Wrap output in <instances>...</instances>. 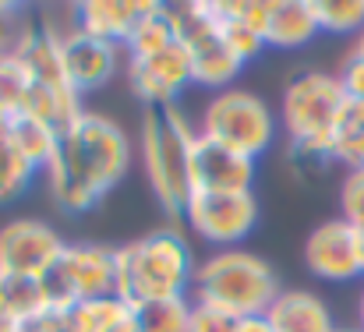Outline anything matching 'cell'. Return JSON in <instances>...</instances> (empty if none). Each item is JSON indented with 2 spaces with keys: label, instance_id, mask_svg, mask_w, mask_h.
I'll list each match as a JSON object with an SVG mask.
<instances>
[{
  "label": "cell",
  "instance_id": "10",
  "mask_svg": "<svg viewBox=\"0 0 364 332\" xmlns=\"http://www.w3.org/2000/svg\"><path fill=\"white\" fill-rule=\"evenodd\" d=\"M64 247L68 240L46 220H36V216L7 220L0 226V276L43 279L57 265Z\"/></svg>",
  "mask_w": 364,
  "mask_h": 332
},
{
  "label": "cell",
  "instance_id": "37",
  "mask_svg": "<svg viewBox=\"0 0 364 332\" xmlns=\"http://www.w3.org/2000/svg\"><path fill=\"white\" fill-rule=\"evenodd\" d=\"M0 322H7V311H4V294H0Z\"/></svg>",
  "mask_w": 364,
  "mask_h": 332
},
{
  "label": "cell",
  "instance_id": "39",
  "mask_svg": "<svg viewBox=\"0 0 364 332\" xmlns=\"http://www.w3.org/2000/svg\"><path fill=\"white\" fill-rule=\"evenodd\" d=\"M340 332H361V329H358V326H350V329H340Z\"/></svg>",
  "mask_w": 364,
  "mask_h": 332
},
{
  "label": "cell",
  "instance_id": "3",
  "mask_svg": "<svg viewBox=\"0 0 364 332\" xmlns=\"http://www.w3.org/2000/svg\"><path fill=\"white\" fill-rule=\"evenodd\" d=\"M198 258L177 226H159L117 247V297L138 308L166 297H191Z\"/></svg>",
  "mask_w": 364,
  "mask_h": 332
},
{
  "label": "cell",
  "instance_id": "8",
  "mask_svg": "<svg viewBox=\"0 0 364 332\" xmlns=\"http://www.w3.org/2000/svg\"><path fill=\"white\" fill-rule=\"evenodd\" d=\"M46 301L53 311H75L78 304L117 297V247L107 244H68L57 265L43 276Z\"/></svg>",
  "mask_w": 364,
  "mask_h": 332
},
{
  "label": "cell",
  "instance_id": "18",
  "mask_svg": "<svg viewBox=\"0 0 364 332\" xmlns=\"http://www.w3.org/2000/svg\"><path fill=\"white\" fill-rule=\"evenodd\" d=\"M7 138L14 145V152L36 170L43 173L53 156H57V145H60V131L39 117H28V113H14L7 117Z\"/></svg>",
  "mask_w": 364,
  "mask_h": 332
},
{
  "label": "cell",
  "instance_id": "19",
  "mask_svg": "<svg viewBox=\"0 0 364 332\" xmlns=\"http://www.w3.org/2000/svg\"><path fill=\"white\" fill-rule=\"evenodd\" d=\"M177 46V25H173V4H159L141 18V25L134 28V36L127 39V60L131 57H152V53H163Z\"/></svg>",
  "mask_w": 364,
  "mask_h": 332
},
{
  "label": "cell",
  "instance_id": "6",
  "mask_svg": "<svg viewBox=\"0 0 364 332\" xmlns=\"http://www.w3.org/2000/svg\"><path fill=\"white\" fill-rule=\"evenodd\" d=\"M173 25H177V43L191 64V82L209 92L234 89V78L244 71V64L230 53L223 39V18L216 14L213 0L173 4Z\"/></svg>",
  "mask_w": 364,
  "mask_h": 332
},
{
  "label": "cell",
  "instance_id": "1",
  "mask_svg": "<svg viewBox=\"0 0 364 332\" xmlns=\"http://www.w3.org/2000/svg\"><path fill=\"white\" fill-rule=\"evenodd\" d=\"M131 134L107 113L85 110L60 131L53 163L43 170L46 191L68 216L92 213L131 170Z\"/></svg>",
  "mask_w": 364,
  "mask_h": 332
},
{
  "label": "cell",
  "instance_id": "29",
  "mask_svg": "<svg viewBox=\"0 0 364 332\" xmlns=\"http://www.w3.org/2000/svg\"><path fill=\"white\" fill-rule=\"evenodd\" d=\"M237 329V318L205 304V301H191V322L188 332H234Z\"/></svg>",
  "mask_w": 364,
  "mask_h": 332
},
{
  "label": "cell",
  "instance_id": "23",
  "mask_svg": "<svg viewBox=\"0 0 364 332\" xmlns=\"http://www.w3.org/2000/svg\"><path fill=\"white\" fill-rule=\"evenodd\" d=\"M36 177H39V173L14 152V145H11V138H7V113H0V205L21 198V195L32 188Z\"/></svg>",
  "mask_w": 364,
  "mask_h": 332
},
{
  "label": "cell",
  "instance_id": "4",
  "mask_svg": "<svg viewBox=\"0 0 364 332\" xmlns=\"http://www.w3.org/2000/svg\"><path fill=\"white\" fill-rule=\"evenodd\" d=\"M195 138H198V127L184 117L181 107H156L141 113V131H138L141 170H145L152 198L170 220H181L188 198L195 195V184H191Z\"/></svg>",
  "mask_w": 364,
  "mask_h": 332
},
{
  "label": "cell",
  "instance_id": "16",
  "mask_svg": "<svg viewBox=\"0 0 364 332\" xmlns=\"http://www.w3.org/2000/svg\"><path fill=\"white\" fill-rule=\"evenodd\" d=\"M272 332H340L333 308L315 290H283L265 311Z\"/></svg>",
  "mask_w": 364,
  "mask_h": 332
},
{
  "label": "cell",
  "instance_id": "14",
  "mask_svg": "<svg viewBox=\"0 0 364 332\" xmlns=\"http://www.w3.org/2000/svg\"><path fill=\"white\" fill-rule=\"evenodd\" d=\"M255 170H258V159L244 156L230 145H220L205 134L195 138V152H191V184H195V191L241 195V191H251Z\"/></svg>",
  "mask_w": 364,
  "mask_h": 332
},
{
  "label": "cell",
  "instance_id": "20",
  "mask_svg": "<svg viewBox=\"0 0 364 332\" xmlns=\"http://www.w3.org/2000/svg\"><path fill=\"white\" fill-rule=\"evenodd\" d=\"M71 315L78 332H138L134 308L124 304L121 297H100V301L78 304Z\"/></svg>",
  "mask_w": 364,
  "mask_h": 332
},
{
  "label": "cell",
  "instance_id": "12",
  "mask_svg": "<svg viewBox=\"0 0 364 332\" xmlns=\"http://www.w3.org/2000/svg\"><path fill=\"white\" fill-rule=\"evenodd\" d=\"M117 53H121V46H110V43L82 32L75 25V18L60 21V64H64L68 85L78 96L103 89L117 75Z\"/></svg>",
  "mask_w": 364,
  "mask_h": 332
},
{
  "label": "cell",
  "instance_id": "36",
  "mask_svg": "<svg viewBox=\"0 0 364 332\" xmlns=\"http://www.w3.org/2000/svg\"><path fill=\"white\" fill-rule=\"evenodd\" d=\"M350 50H358V53H364V28H361V36L354 39V46H350Z\"/></svg>",
  "mask_w": 364,
  "mask_h": 332
},
{
  "label": "cell",
  "instance_id": "26",
  "mask_svg": "<svg viewBox=\"0 0 364 332\" xmlns=\"http://www.w3.org/2000/svg\"><path fill=\"white\" fill-rule=\"evenodd\" d=\"M28 92H32V78L11 46L7 53H0V113H7V117L21 113Z\"/></svg>",
  "mask_w": 364,
  "mask_h": 332
},
{
  "label": "cell",
  "instance_id": "30",
  "mask_svg": "<svg viewBox=\"0 0 364 332\" xmlns=\"http://www.w3.org/2000/svg\"><path fill=\"white\" fill-rule=\"evenodd\" d=\"M336 78H340V85H343L347 100L364 103V53H358V50H347V57H343V64H340Z\"/></svg>",
  "mask_w": 364,
  "mask_h": 332
},
{
  "label": "cell",
  "instance_id": "31",
  "mask_svg": "<svg viewBox=\"0 0 364 332\" xmlns=\"http://www.w3.org/2000/svg\"><path fill=\"white\" fill-rule=\"evenodd\" d=\"M21 332H78V326H75V315L71 311H53L50 308V311L21 322Z\"/></svg>",
  "mask_w": 364,
  "mask_h": 332
},
{
  "label": "cell",
  "instance_id": "22",
  "mask_svg": "<svg viewBox=\"0 0 364 332\" xmlns=\"http://www.w3.org/2000/svg\"><path fill=\"white\" fill-rule=\"evenodd\" d=\"M333 159L343 163L347 170L364 166V103L347 100L340 124H336V134H333Z\"/></svg>",
  "mask_w": 364,
  "mask_h": 332
},
{
  "label": "cell",
  "instance_id": "35",
  "mask_svg": "<svg viewBox=\"0 0 364 332\" xmlns=\"http://www.w3.org/2000/svg\"><path fill=\"white\" fill-rule=\"evenodd\" d=\"M0 332H21L18 322H0Z\"/></svg>",
  "mask_w": 364,
  "mask_h": 332
},
{
  "label": "cell",
  "instance_id": "5",
  "mask_svg": "<svg viewBox=\"0 0 364 332\" xmlns=\"http://www.w3.org/2000/svg\"><path fill=\"white\" fill-rule=\"evenodd\" d=\"M279 294H283V283L276 269L244 247H220L205 255L191 283V301H205L234 318L265 315Z\"/></svg>",
  "mask_w": 364,
  "mask_h": 332
},
{
  "label": "cell",
  "instance_id": "34",
  "mask_svg": "<svg viewBox=\"0 0 364 332\" xmlns=\"http://www.w3.org/2000/svg\"><path fill=\"white\" fill-rule=\"evenodd\" d=\"M358 329L364 332V283H361V294H358Z\"/></svg>",
  "mask_w": 364,
  "mask_h": 332
},
{
  "label": "cell",
  "instance_id": "2",
  "mask_svg": "<svg viewBox=\"0 0 364 332\" xmlns=\"http://www.w3.org/2000/svg\"><path fill=\"white\" fill-rule=\"evenodd\" d=\"M343 107H347V92H343L336 71L308 68V71H297L283 85L279 124L287 127L290 170L297 177H315L336 163L333 134H336Z\"/></svg>",
  "mask_w": 364,
  "mask_h": 332
},
{
  "label": "cell",
  "instance_id": "27",
  "mask_svg": "<svg viewBox=\"0 0 364 332\" xmlns=\"http://www.w3.org/2000/svg\"><path fill=\"white\" fill-rule=\"evenodd\" d=\"M223 39L230 46V53L241 60V64H251L262 50H265V36L258 28H251L247 21H234V18H223Z\"/></svg>",
  "mask_w": 364,
  "mask_h": 332
},
{
  "label": "cell",
  "instance_id": "21",
  "mask_svg": "<svg viewBox=\"0 0 364 332\" xmlns=\"http://www.w3.org/2000/svg\"><path fill=\"white\" fill-rule=\"evenodd\" d=\"M0 294H4V311L7 322H28L43 311H50L46 301V287L43 279H28V276H0Z\"/></svg>",
  "mask_w": 364,
  "mask_h": 332
},
{
  "label": "cell",
  "instance_id": "7",
  "mask_svg": "<svg viewBox=\"0 0 364 332\" xmlns=\"http://www.w3.org/2000/svg\"><path fill=\"white\" fill-rule=\"evenodd\" d=\"M195 127H198V134H205V138H213L220 145H230V149H237L244 156L258 159L262 152L272 149L279 120H276L272 107L258 92L234 85V89L213 92L205 100Z\"/></svg>",
  "mask_w": 364,
  "mask_h": 332
},
{
  "label": "cell",
  "instance_id": "32",
  "mask_svg": "<svg viewBox=\"0 0 364 332\" xmlns=\"http://www.w3.org/2000/svg\"><path fill=\"white\" fill-rule=\"evenodd\" d=\"M21 25H25L21 7H18V4H4V0H0V53H7V50L18 43Z\"/></svg>",
  "mask_w": 364,
  "mask_h": 332
},
{
  "label": "cell",
  "instance_id": "9",
  "mask_svg": "<svg viewBox=\"0 0 364 332\" xmlns=\"http://www.w3.org/2000/svg\"><path fill=\"white\" fill-rule=\"evenodd\" d=\"M181 223L202 237L205 244L220 247H241L244 240L258 230V198L255 191H241V195H205L195 191L184 205Z\"/></svg>",
  "mask_w": 364,
  "mask_h": 332
},
{
  "label": "cell",
  "instance_id": "15",
  "mask_svg": "<svg viewBox=\"0 0 364 332\" xmlns=\"http://www.w3.org/2000/svg\"><path fill=\"white\" fill-rule=\"evenodd\" d=\"M156 7V0H82L75 4L71 18L82 32L110 43V46H127L141 18Z\"/></svg>",
  "mask_w": 364,
  "mask_h": 332
},
{
  "label": "cell",
  "instance_id": "38",
  "mask_svg": "<svg viewBox=\"0 0 364 332\" xmlns=\"http://www.w3.org/2000/svg\"><path fill=\"white\" fill-rule=\"evenodd\" d=\"M358 237H361V269H364V230H358Z\"/></svg>",
  "mask_w": 364,
  "mask_h": 332
},
{
  "label": "cell",
  "instance_id": "28",
  "mask_svg": "<svg viewBox=\"0 0 364 332\" xmlns=\"http://www.w3.org/2000/svg\"><path fill=\"white\" fill-rule=\"evenodd\" d=\"M340 216L364 230V166L361 170H343L340 181Z\"/></svg>",
  "mask_w": 364,
  "mask_h": 332
},
{
  "label": "cell",
  "instance_id": "13",
  "mask_svg": "<svg viewBox=\"0 0 364 332\" xmlns=\"http://www.w3.org/2000/svg\"><path fill=\"white\" fill-rule=\"evenodd\" d=\"M127 85L141 100L145 110L177 107V100L195 85L191 64H188L181 43L163 50V53H152V57H131L127 60Z\"/></svg>",
  "mask_w": 364,
  "mask_h": 332
},
{
  "label": "cell",
  "instance_id": "11",
  "mask_svg": "<svg viewBox=\"0 0 364 332\" xmlns=\"http://www.w3.org/2000/svg\"><path fill=\"white\" fill-rule=\"evenodd\" d=\"M304 265L322 283H354V279H364L358 226H350L343 216L318 223L308 233V240H304Z\"/></svg>",
  "mask_w": 364,
  "mask_h": 332
},
{
  "label": "cell",
  "instance_id": "25",
  "mask_svg": "<svg viewBox=\"0 0 364 332\" xmlns=\"http://www.w3.org/2000/svg\"><path fill=\"white\" fill-rule=\"evenodd\" d=\"M318 32L329 36H361L364 28V0H308Z\"/></svg>",
  "mask_w": 364,
  "mask_h": 332
},
{
  "label": "cell",
  "instance_id": "33",
  "mask_svg": "<svg viewBox=\"0 0 364 332\" xmlns=\"http://www.w3.org/2000/svg\"><path fill=\"white\" fill-rule=\"evenodd\" d=\"M234 332H272V326H269L265 315H247V318H237V329Z\"/></svg>",
  "mask_w": 364,
  "mask_h": 332
},
{
  "label": "cell",
  "instance_id": "24",
  "mask_svg": "<svg viewBox=\"0 0 364 332\" xmlns=\"http://www.w3.org/2000/svg\"><path fill=\"white\" fill-rule=\"evenodd\" d=\"M138 332H188L191 322V297H166L134 308Z\"/></svg>",
  "mask_w": 364,
  "mask_h": 332
},
{
  "label": "cell",
  "instance_id": "17",
  "mask_svg": "<svg viewBox=\"0 0 364 332\" xmlns=\"http://www.w3.org/2000/svg\"><path fill=\"white\" fill-rule=\"evenodd\" d=\"M318 36L315 14L308 0H269L265 46L272 50H301Z\"/></svg>",
  "mask_w": 364,
  "mask_h": 332
}]
</instances>
